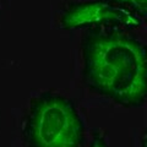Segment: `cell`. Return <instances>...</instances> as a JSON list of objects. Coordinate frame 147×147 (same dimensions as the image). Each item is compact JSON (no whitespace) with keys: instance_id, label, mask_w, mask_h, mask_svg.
Segmentation results:
<instances>
[{"instance_id":"3","label":"cell","mask_w":147,"mask_h":147,"mask_svg":"<svg viewBox=\"0 0 147 147\" xmlns=\"http://www.w3.org/2000/svg\"><path fill=\"white\" fill-rule=\"evenodd\" d=\"M141 18L110 0L74 1L64 7L60 26L64 30L108 28L131 31L139 28Z\"/></svg>"},{"instance_id":"2","label":"cell","mask_w":147,"mask_h":147,"mask_svg":"<svg viewBox=\"0 0 147 147\" xmlns=\"http://www.w3.org/2000/svg\"><path fill=\"white\" fill-rule=\"evenodd\" d=\"M26 147H84L85 125L72 100L54 92L32 98L24 124Z\"/></svg>"},{"instance_id":"1","label":"cell","mask_w":147,"mask_h":147,"mask_svg":"<svg viewBox=\"0 0 147 147\" xmlns=\"http://www.w3.org/2000/svg\"><path fill=\"white\" fill-rule=\"evenodd\" d=\"M87 87L124 107L146 99V49L125 31L90 28L81 39Z\"/></svg>"},{"instance_id":"5","label":"cell","mask_w":147,"mask_h":147,"mask_svg":"<svg viewBox=\"0 0 147 147\" xmlns=\"http://www.w3.org/2000/svg\"><path fill=\"white\" fill-rule=\"evenodd\" d=\"M91 147H108V146H107V144H105V141L103 140L102 136L96 134L94 137H93V140H92Z\"/></svg>"},{"instance_id":"4","label":"cell","mask_w":147,"mask_h":147,"mask_svg":"<svg viewBox=\"0 0 147 147\" xmlns=\"http://www.w3.org/2000/svg\"><path fill=\"white\" fill-rule=\"evenodd\" d=\"M110 1L118 4L123 7L127 9L139 16L141 20L146 17V9H147V0H110Z\"/></svg>"}]
</instances>
